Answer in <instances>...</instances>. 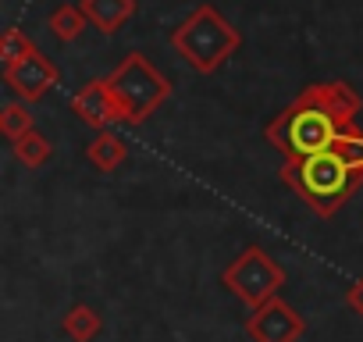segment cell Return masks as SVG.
I'll return each mask as SVG.
<instances>
[{
    "mask_svg": "<svg viewBox=\"0 0 363 342\" xmlns=\"http://www.w3.org/2000/svg\"><path fill=\"white\" fill-rule=\"evenodd\" d=\"M345 307H349L356 317H363V278H356V282L345 289Z\"/></svg>",
    "mask_w": 363,
    "mask_h": 342,
    "instance_id": "16",
    "label": "cell"
},
{
    "mask_svg": "<svg viewBox=\"0 0 363 342\" xmlns=\"http://www.w3.org/2000/svg\"><path fill=\"white\" fill-rule=\"evenodd\" d=\"M86 160L100 171V175H111V171H118L128 160V143L114 128H104L86 143Z\"/></svg>",
    "mask_w": 363,
    "mask_h": 342,
    "instance_id": "10",
    "label": "cell"
},
{
    "mask_svg": "<svg viewBox=\"0 0 363 342\" xmlns=\"http://www.w3.org/2000/svg\"><path fill=\"white\" fill-rule=\"evenodd\" d=\"M11 150H15V160H18V164H26V167H43V164L50 160V153H54V143H50L40 128H33V132H26L22 139H15Z\"/></svg>",
    "mask_w": 363,
    "mask_h": 342,
    "instance_id": "13",
    "label": "cell"
},
{
    "mask_svg": "<svg viewBox=\"0 0 363 342\" xmlns=\"http://www.w3.org/2000/svg\"><path fill=\"white\" fill-rule=\"evenodd\" d=\"M72 111H75V118H79L82 125H89L93 132H104V128H111V125L121 121V107H118V100H114V93H111V86H107V75H104V79H89V82L72 96Z\"/></svg>",
    "mask_w": 363,
    "mask_h": 342,
    "instance_id": "8",
    "label": "cell"
},
{
    "mask_svg": "<svg viewBox=\"0 0 363 342\" xmlns=\"http://www.w3.org/2000/svg\"><path fill=\"white\" fill-rule=\"evenodd\" d=\"M61 331H65L72 342H93V338L104 331V317H100V310H93L89 303H75V307H68V314L61 317Z\"/></svg>",
    "mask_w": 363,
    "mask_h": 342,
    "instance_id": "11",
    "label": "cell"
},
{
    "mask_svg": "<svg viewBox=\"0 0 363 342\" xmlns=\"http://www.w3.org/2000/svg\"><path fill=\"white\" fill-rule=\"evenodd\" d=\"M57 82H61V68L43 50H33L29 57H18V61L4 65V86L26 104L43 100Z\"/></svg>",
    "mask_w": 363,
    "mask_h": 342,
    "instance_id": "6",
    "label": "cell"
},
{
    "mask_svg": "<svg viewBox=\"0 0 363 342\" xmlns=\"http://www.w3.org/2000/svg\"><path fill=\"white\" fill-rule=\"evenodd\" d=\"M86 22H89V18L82 15L79 4H61V8H54L50 18H47V26H50V33H54L57 43H75V40L82 36Z\"/></svg>",
    "mask_w": 363,
    "mask_h": 342,
    "instance_id": "12",
    "label": "cell"
},
{
    "mask_svg": "<svg viewBox=\"0 0 363 342\" xmlns=\"http://www.w3.org/2000/svg\"><path fill=\"white\" fill-rule=\"evenodd\" d=\"M221 285L239 296L250 310L264 307L267 299H274L285 285V267L264 250V246H246L225 271H221Z\"/></svg>",
    "mask_w": 363,
    "mask_h": 342,
    "instance_id": "5",
    "label": "cell"
},
{
    "mask_svg": "<svg viewBox=\"0 0 363 342\" xmlns=\"http://www.w3.org/2000/svg\"><path fill=\"white\" fill-rule=\"evenodd\" d=\"M167 43L193 72L214 75L228 57H235V50L242 47V33L214 4H200L186 22H178L167 33Z\"/></svg>",
    "mask_w": 363,
    "mask_h": 342,
    "instance_id": "3",
    "label": "cell"
},
{
    "mask_svg": "<svg viewBox=\"0 0 363 342\" xmlns=\"http://www.w3.org/2000/svg\"><path fill=\"white\" fill-rule=\"evenodd\" d=\"M278 179L296 189L317 218H331L363 186V157L338 139L331 150L310 157H285Z\"/></svg>",
    "mask_w": 363,
    "mask_h": 342,
    "instance_id": "2",
    "label": "cell"
},
{
    "mask_svg": "<svg viewBox=\"0 0 363 342\" xmlns=\"http://www.w3.org/2000/svg\"><path fill=\"white\" fill-rule=\"evenodd\" d=\"M359 107L363 100L349 82H310L267 121L264 139L281 157H310L331 150L349 128H356Z\"/></svg>",
    "mask_w": 363,
    "mask_h": 342,
    "instance_id": "1",
    "label": "cell"
},
{
    "mask_svg": "<svg viewBox=\"0 0 363 342\" xmlns=\"http://www.w3.org/2000/svg\"><path fill=\"white\" fill-rule=\"evenodd\" d=\"M107 86H111L118 107H121V125H143L171 96V82L143 54H128L107 75Z\"/></svg>",
    "mask_w": 363,
    "mask_h": 342,
    "instance_id": "4",
    "label": "cell"
},
{
    "mask_svg": "<svg viewBox=\"0 0 363 342\" xmlns=\"http://www.w3.org/2000/svg\"><path fill=\"white\" fill-rule=\"evenodd\" d=\"M303 331H306L303 314L292 303H285L281 296L267 299L264 307H257L246 317V335L253 342H299Z\"/></svg>",
    "mask_w": 363,
    "mask_h": 342,
    "instance_id": "7",
    "label": "cell"
},
{
    "mask_svg": "<svg viewBox=\"0 0 363 342\" xmlns=\"http://www.w3.org/2000/svg\"><path fill=\"white\" fill-rule=\"evenodd\" d=\"M79 8L93 29H100L104 36H114L135 15V0H79Z\"/></svg>",
    "mask_w": 363,
    "mask_h": 342,
    "instance_id": "9",
    "label": "cell"
},
{
    "mask_svg": "<svg viewBox=\"0 0 363 342\" xmlns=\"http://www.w3.org/2000/svg\"><path fill=\"white\" fill-rule=\"evenodd\" d=\"M36 125H33V114H29V104L26 100H11L4 111H0V132H4L11 143L15 139H22L26 132H33Z\"/></svg>",
    "mask_w": 363,
    "mask_h": 342,
    "instance_id": "14",
    "label": "cell"
},
{
    "mask_svg": "<svg viewBox=\"0 0 363 342\" xmlns=\"http://www.w3.org/2000/svg\"><path fill=\"white\" fill-rule=\"evenodd\" d=\"M33 50H40L22 29H8L4 33V43H0V61L4 65H11V61H18V57H29Z\"/></svg>",
    "mask_w": 363,
    "mask_h": 342,
    "instance_id": "15",
    "label": "cell"
}]
</instances>
